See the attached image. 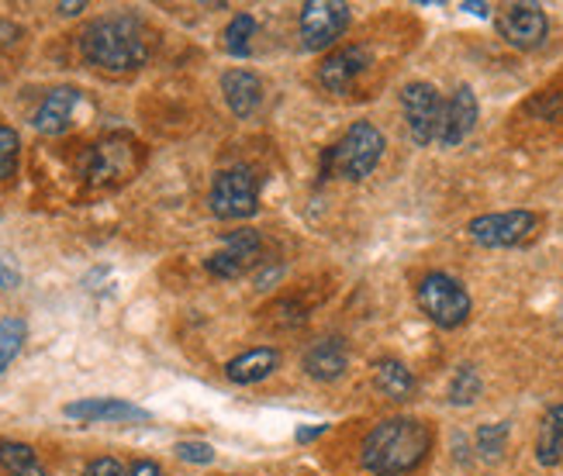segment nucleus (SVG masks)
<instances>
[{"instance_id":"1","label":"nucleus","mask_w":563,"mask_h":476,"mask_svg":"<svg viewBox=\"0 0 563 476\" xmlns=\"http://www.w3.org/2000/svg\"><path fill=\"white\" fill-rule=\"evenodd\" d=\"M432 449V429L419 418H387L366 432L360 445V463L374 476H405Z\"/></svg>"},{"instance_id":"2","label":"nucleus","mask_w":563,"mask_h":476,"mask_svg":"<svg viewBox=\"0 0 563 476\" xmlns=\"http://www.w3.org/2000/svg\"><path fill=\"white\" fill-rule=\"evenodd\" d=\"M80 53L90 66L104 73H132L150 59V42H145V29L139 18L108 14L84 29Z\"/></svg>"},{"instance_id":"3","label":"nucleus","mask_w":563,"mask_h":476,"mask_svg":"<svg viewBox=\"0 0 563 476\" xmlns=\"http://www.w3.org/2000/svg\"><path fill=\"white\" fill-rule=\"evenodd\" d=\"M384 145L387 142L377 124L356 121L335 145L325 148L322 173H332V177H342V180H366L377 169V163L384 156Z\"/></svg>"},{"instance_id":"4","label":"nucleus","mask_w":563,"mask_h":476,"mask_svg":"<svg viewBox=\"0 0 563 476\" xmlns=\"http://www.w3.org/2000/svg\"><path fill=\"white\" fill-rule=\"evenodd\" d=\"M415 300H419L422 314L432 324H439V329H460L474 311L467 287L453 280L450 273H429V277H422L419 290H415Z\"/></svg>"},{"instance_id":"5","label":"nucleus","mask_w":563,"mask_h":476,"mask_svg":"<svg viewBox=\"0 0 563 476\" xmlns=\"http://www.w3.org/2000/svg\"><path fill=\"white\" fill-rule=\"evenodd\" d=\"M211 214L222 221H242L260 211V180L250 166H232L218 173L208 193Z\"/></svg>"},{"instance_id":"6","label":"nucleus","mask_w":563,"mask_h":476,"mask_svg":"<svg viewBox=\"0 0 563 476\" xmlns=\"http://www.w3.org/2000/svg\"><path fill=\"white\" fill-rule=\"evenodd\" d=\"M350 4L342 0H308L301 8L298 29H301V42L311 53H322V48L335 45L350 29Z\"/></svg>"},{"instance_id":"7","label":"nucleus","mask_w":563,"mask_h":476,"mask_svg":"<svg viewBox=\"0 0 563 476\" xmlns=\"http://www.w3.org/2000/svg\"><path fill=\"white\" fill-rule=\"evenodd\" d=\"M443 97L432 84H408L401 90V111L408 121V132L419 145H432L439 142V129H443Z\"/></svg>"},{"instance_id":"8","label":"nucleus","mask_w":563,"mask_h":476,"mask_svg":"<svg viewBox=\"0 0 563 476\" xmlns=\"http://www.w3.org/2000/svg\"><path fill=\"white\" fill-rule=\"evenodd\" d=\"M135 142L125 139V135H108L97 145H90L87 153V180L93 187H111V184H121L135 169Z\"/></svg>"},{"instance_id":"9","label":"nucleus","mask_w":563,"mask_h":476,"mask_svg":"<svg viewBox=\"0 0 563 476\" xmlns=\"http://www.w3.org/2000/svg\"><path fill=\"white\" fill-rule=\"evenodd\" d=\"M540 218L532 211H498V214H481L467 224V232L477 245L487 248H508V245H519L526 242Z\"/></svg>"},{"instance_id":"10","label":"nucleus","mask_w":563,"mask_h":476,"mask_svg":"<svg viewBox=\"0 0 563 476\" xmlns=\"http://www.w3.org/2000/svg\"><path fill=\"white\" fill-rule=\"evenodd\" d=\"M498 32L511 48H522V53H532L547 42L550 21L547 11L540 4H508L498 14Z\"/></svg>"},{"instance_id":"11","label":"nucleus","mask_w":563,"mask_h":476,"mask_svg":"<svg viewBox=\"0 0 563 476\" xmlns=\"http://www.w3.org/2000/svg\"><path fill=\"white\" fill-rule=\"evenodd\" d=\"M260 253H263V239L256 229H239V232H229L222 239V248L205 263L211 277H222V280H235L242 277L253 263H260Z\"/></svg>"},{"instance_id":"12","label":"nucleus","mask_w":563,"mask_h":476,"mask_svg":"<svg viewBox=\"0 0 563 476\" xmlns=\"http://www.w3.org/2000/svg\"><path fill=\"white\" fill-rule=\"evenodd\" d=\"M366 66H371V59H366V48L342 45V48H335V53H329L322 59V66H318V80H322V87L332 90V93H350Z\"/></svg>"},{"instance_id":"13","label":"nucleus","mask_w":563,"mask_h":476,"mask_svg":"<svg viewBox=\"0 0 563 476\" xmlns=\"http://www.w3.org/2000/svg\"><path fill=\"white\" fill-rule=\"evenodd\" d=\"M66 418L73 421H135L145 424L153 414L132 405V400H121V397H84V400H73V405L63 408Z\"/></svg>"},{"instance_id":"14","label":"nucleus","mask_w":563,"mask_h":476,"mask_svg":"<svg viewBox=\"0 0 563 476\" xmlns=\"http://www.w3.org/2000/svg\"><path fill=\"white\" fill-rule=\"evenodd\" d=\"M474 124H477V93L471 87H456V93L446 100V108H443L439 142H443L446 148H453L474 132Z\"/></svg>"},{"instance_id":"15","label":"nucleus","mask_w":563,"mask_h":476,"mask_svg":"<svg viewBox=\"0 0 563 476\" xmlns=\"http://www.w3.org/2000/svg\"><path fill=\"white\" fill-rule=\"evenodd\" d=\"M77 104H80V90L77 87H56L53 93H45V100H42L35 118H32L35 132H42V135H63L69 129Z\"/></svg>"},{"instance_id":"16","label":"nucleus","mask_w":563,"mask_h":476,"mask_svg":"<svg viewBox=\"0 0 563 476\" xmlns=\"http://www.w3.org/2000/svg\"><path fill=\"white\" fill-rule=\"evenodd\" d=\"M305 369H308V377L311 380H339L342 373H346V363H350V353H346V342L342 339H318L314 345H308V353H305Z\"/></svg>"},{"instance_id":"17","label":"nucleus","mask_w":563,"mask_h":476,"mask_svg":"<svg viewBox=\"0 0 563 476\" xmlns=\"http://www.w3.org/2000/svg\"><path fill=\"white\" fill-rule=\"evenodd\" d=\"M280 366V353L274 345H260V348H250V353H242L235 359L225 363V377L239 387H253L260 380H266L271 373Z\"/></svg>"},{"instance_id":"18","label":"nucleus","mask_w":563,"mask_h":476,"mask_svg":"<svg viewBox=\"0 0 563 476\" xmlns=\"http://www.w3.org/2000/svg\"><path fill=\"white\" fill-rule=\"evenodd\" d=\"M222 93H225L229 111L239 118L256 114V108L263 104V84L250 69H229L222 77Z\"/></svg>"},{"instance_id":"19","label":"nucleus","mask_w":563,"mask_h":476,"mask_svg":"<svg viewBox=\"0 0 563 476\" xmlns=\"http://www.w3.org/2000/svg\"><path fill=\"white\" fill-rule=\"evenodd\" d=\"M374 380L380 394H387L390 400H408L415 394V377L401 359H380L374 366Z\"/></svg>"},{"instance_id":"20","label":"nucleus","mask_w":563,"mask_h":476,"mask_svg":"<svg viewBox=\"0 0 563 476\" xmlns=\"http://www.w3.org/2000/svg\"><path fill=\"white\" fill-rule=\"evenodd\" d=\"M536 460L543 466H556L563 460V421H560V405L543 414L540 435H536Z\"/></svg>"},{"instance_id":"21","label":"nucleus","mask_w":563,"mask_h":476,"mask_svg":"<svg viewBox=\"0 0 563 476\" xmlns=\"http://www.w3.org/2000/svg\"><path fill=\"white\" fill-rule=\"evenodd\" d=\"M0 466L11 476H45L38 453L24 442H0Z\"/></svg>"},{"instance_id":"22","label":"nucleus","mask_w":563,"mask_h":476,"mask_svg":"<svg viewBox=\"0 0 563 476\" xmlns=\"http://www.w3.org/2000/svg\"><path fill=\"white\" fill-rule=\"evenodd\" d=\"M253 35H256V18L253 14H235L225 29V53L235 59H250L253 53Z\"/></svg>"},{"instance_id":"23","label":"nucleus","mask_w":563,"mask_h":476,"mask_svg":"<svg viewBox=\"0 0 563 476\" xmlns=\"http://www.w3.org/2000/svg\"><path fill=\"white\" fill-rule=\"evenodd\" d=\"M24 339H29V324H24V318H4V321H0V373H4L18 359Z\"/></svg>"},{"instance_id":"24","label":"nucleus","mask_w":563,"mask_h":476,"mask_svg":"<svg viewBox=\"0 0 563 476\" xmlns=\"http://www.w3.org/2000/svg\"><path fill=\"white\" fill-rule=\"evenodd\" d=\"M481 397V377L474 366H460L456 377L450 384V400L453 405H474V400Z\"/></svg>"},{"instance_id":"25","label":"nucleus","mask_w":563,"mask_h":476,"mask_svg":"<svg viewBox=\"0 0 563 476\" xmlns=\"http://www.w3.org/2000/svg\"><path fill=\"white\" fill-rule=\"evenodd\" d=\"M21 156V139L11 124H0V180H11Z\"/></svg>"},{"instance_id":"26","label":"nucleus","mask_w":563,"mask_h":476,"mask_svg":"<svg viewBox=\"0 0 563 476\" xmlns=\"http://www.w3.org/2000/svg\"><path fill=\"white\" fill-rule=\"evenodd\" d=\"M505 439H508V424H484L477 432V453L484 460H498L505 453Z\"/></svg>"},{"instance_id":"27","label":"nucleus","mask_w":563,"mask_h":476,"mask_svg":"<svg viewBox=\"0 0 563 476\" xmlns=\"http://www.w3.org/2000/svg\"><path fill=\"white\" fill-rule=\"evenodd\" d=\"M177 456L194 466H208L214 460V449L208 442H177Z\"/></svg>"},{"instance_id":"28","label":"nucleus","mask_w":563,"mask_h":476,"mask_svg":"<svg viewBox=\"0 0 563 476\" xmlns=\"http://www.w3.org/2000/svg\"><path fill=\"white\" fill-rule=\"evenodd\" d=\"M84 476H129V469L121 466L118 460H111V456H101V460H93V463L84 469Z\"/></svg>"},{"instance_id":"29","label":"nucleus","mask_w":563,"mask_h":476,"mask_svg":"<svg viewBox=\"0 0 563 476\" xmlns=\"http://www.w3.org/2000/svg\"><path fill=\"white\" fill-rule=\"evenodd\" d=\"M129 476H163V469L153 460H139V463H132Z\"/></svg>"},{"instance_id":"30","label":"nucleus","mask_w":563,"mask_h":476,"mask_svg":"<svg viewBox=\"0 0 563 476\" xmlns=\"http://www.w3.org/2000/svg\"><path fill=\"white\" fill-rule=\"evenodd\" d=\"M325 432H329V424H311V429L298 432V442H314V439H322Z\"/></svg>"},{"instance_id":"31","label":"nucleus","mask_w":563,"mask_h":476,"mask_svg":"<svg viewBox=\"0 0 563 476\" xmlns=\"http://www.w3.org/2000/svg\"><path fill=\"white\" fill-rule=\"evenodd\" d=\"M14 284H18V277H14V273L4 263H0V287H14Z\"/></svg>"},{"instance_id":"32","label":"nucleus","mask_w":563,"mask_h":476,"mask_svg":"<svg viewBox=\"0 0 563 476\" xmlns=\"http://www.w3.org/2000/svg\"><path fill=\"white\" fill-rule=\"evenodd\" d=\"M84 8H87V4H59V14H66V18H69V14H80Z\"/></svg>"},{"instance_id":"33","label":"nucleus","mask_w":563,"mask_h":476,"mask_svg":"<svg viewBox=\"0 0 563 476\" xmlns=\"http://www.w3.org/2000/svg\"><path fill=\"white\" fill-rule=\"evenodd\" d=\"M463 11H474V14H481V18L487 14V8H484V4H463Z\"/></svg>"},{"instance_id":"34","label":"nucleus","mask_w":563,"mask_h":476,"mask_svg":"<svg viewBox=\"0 0 563 476\" xmlns=\"http://www.w3.org/2000/svg\"><path fill=\"white\" fill-rule=\"evenodd\" d=\"M560 421H563V405H560Z\"/></svg>"}]
</instances>
